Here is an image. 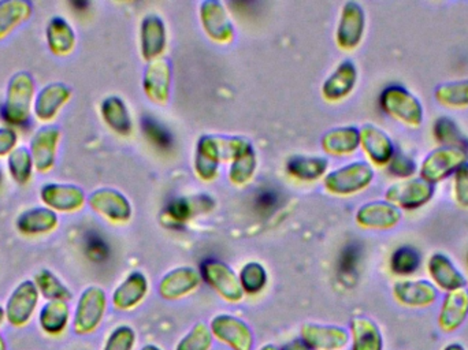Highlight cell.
I'll list each match as a JSON object with an SVG mask.
<instances>
[{
    "mask_svg": "<svg viewBox=\"0 0 468 350\" xmlns=\"http://www.w3.org/2000/svg\"><path fill=\"white\" fill-rule=\"evenodd\" d=\"M36 99V82L32 74L18 71L11 77L5 90L2 114L5 122L14 126L27 125L32 117Z\"/></svg>",
    "mask_w": 468,
    "mask_h": 350,
    "instance_id": "cell-1",
    "label": "cell"
},
{
    "mask_svg": "<svg viewBox=\"0 0 468 350\" xmlns=\"http://www.w3.org/2000/svg\"><path fill=\"white\" fill-rule=\"evenodd\" d=\"M32 3L27 0H3L0 2V40L7 37L16 27L32 16Z\"/></svg>",
    "mask_w": 468,
    "mask_h": 350,
    "instance_id": "cell-22",
    "label": "cell"
},
{
    "mask_svg": "<svg viewBox=\"0 0 468 350\" xmlns=\"http://www.w3.org/2000/svg\"><path fill=\"white\" fill-rule=\"evenodd\" d=\"M434 185L425 179L409 178L393 184L387 190V200L398 207L399 209L414 211L426 206L434 196Z\"/></svg>",
    "mask_w": 468,
    "mask_h": 350,
    "instance_id": "cell-5",
    "label": "cell"
},
{
    "mask_svg": "<svg viewBox=\"0 0 468 350\" xmlns=\"http://www.w3.org/2000/svg\"><path fill=\"white\" fill-rule=\"evenodd\" d=\"M104 120L110 126L120 133H125L129 129V121L125 109L117 98H110L101 106Z\"/></svg>",
    "mask_w": 468,
    "mask_h": 350,
    "instance_id": "cell-34",
    "label": "cell"
},
{
    "mask_svg": "<svg viewBox=\"0 0 468 350\" xmlns=\"http://www.w3.org/2000/svg\"><path fill=\"white\" fill-rule=\"evenodd\" d=\"M214 337L205 323L195 324L194 329L178 341L175 350H211Z\"/></svg>",
    "mask_w": 468,
    "mask_h": 350,
    "instance_id": "cell-33",
    "label": "cell"
},
{
    "mask_svg": "<svg viewBox=\"0 0 468 350\" xmlns=\"http://www.w3.org/2000/svg\"><path fill=\"white\" fill-rule=\"evenodd\" d=\"M468 162L467 151L461 148L439 147L431 151L420 164V178L434 185L455 175L459 167Z\"/></svg>",
    "mask_w": 468,
    "mask_h": 350,
    "instance_id": "cell-4",
    "label": "cell"
},
{
    "mask_svg": "<svg viewBox=\"0 0 468 350\" xmlns=\"http://www.w3.org/2000/svg\"><path fill=\"white\" fill-rule=\"evenodd\" d=\"M142 350H162V349L156 345H145V346H143Z\"/></svg>",
    "mask_w": 468,
    "mask_h": 350,
    "instance_id": "cell-50",
    "label": "cell"
},
{
    "mask_svg": "<svg viewBox=\"0 0 468 350\" xmlns=\"http://www.w3.org/2000/svg\"><path fill=\"white\" fill-rule=\"evenodd\" d=\"M357 220L365 228L389 230L400 223L401 211L389 201H377L363 207L357 214Z\"/></svg>",
    "mask_w": 468,
    "mask_h": 350,
    "instance_id": "cell-17",
    "label": "cell"
},
{
    "mask_svg": "<svg viewBox=\"0 0 468 350\" xmlns=\"http://www.w3.org/2000/svg\"><path fill=\"white\" fill-rule=\"evenodd\" d=\"M199 285V275L191 269H180L170 272L161 282V296L167 300L180 299L191 293Z\"/></svg>",
    "mask_w": 468,
    "mask_h": 350,
    "instance_id": "cell-23",
    "label": "cell"
},
{
    "mask_svg": "<svg viewBox=\"0 0 468 350\" xmlns=\"http://www.w3.org/2000/svg\"><path fill=\"white\" fill-rule=\"evenodd\" d=\"M453 198L461 208L468 209V162L453 175Z\"/></svg>",
    "mask_w": 468,
    "mask_h": 350,
    "instance_id": "cell-39",
    "label": "cell"
},
{
    "mask_svg": "<svg viewBox=\"0 0 468 350\" xmlns=\"http://www.w3.org/2000/svg\"><path fill=\"white\" fill-rule=\"evenodd\" d=\"M203 277L228 302H237L242 299L241 286L232 270L225 264L208 261L203 266Z\"/></svg>",
    "mask_w": 468,
    "mask_h": 350,
    "instance_id": "cell-16",
    "label": "cell"
},
{
    "mask_svg": "<svg viewBox=\"0 0 468 350\" xmlns=\"http://www.w3.org/2000/svg\"><path fill=\"white\" fill-rule=\"evenodd\" d=\"M434 98L447 109H468V80L439 85L434 90Z\"/></svg>",
    "mask_w": 468,
    "mask_h": 350,
    "instance_id": "cell-29",
    "label": "cell"
},
{
    "mask_svg": "<svg viewBox=\"0 0 468 350\" xmlns=\"http://www.w3.org/2000/svg\"><path fill=\"white\" fill-rule=\"evenodd\" d=\"M422 259L420 252L412 247H401L390 259V270L399 277H410L420 270Z\"/></svg>",
    "mask_w": 468,
    "mask_h": 350,
    "instance_id": "cell-32",
    "label": "cell"
},
{
    "mask_svg": "<svg viewBox=\"0 0 468 350\" xmlns=\"http://www.w3.org/2000/svg\"><path fill=\"white\" fill-rule=\"evenodd\" d=\"M144 129L145 133L148 134V137H150L151 142H153L154 144L158 145V147L165 148V150L172 147V137H170L169 132H167L166 129L162 128V126L159 125V123H156L155 121L147 118V120L144 121Z\"/></svg>",
    "mask_w": 468,
    "mask_h": 350,
    "instance_id": "cell-41",
    "label": "cell"
},
{
    "mask_svg": "<svg viewBox=\"0 0 468 350\" xmlns=\"http://www.w3.org/2000/svg\"><path fill=\"white\" fill-rule=\"evenodd\" d=\"M5 310H3L2 307H0V324H2V322L5 321Z\"/></svg>",
    "mask_w": 468,
    "mask_h": 350,
    "instance_id": "cell-51",
    "label": "cell"
},
{
    "mask_svg": "<svg viewBox=\"0 0 468 350\" xmlns=\"http://www.w3.org/2000/svg\"><path fill=\"white\" fill-rule=\"evenodd\" d=\"M90 206L99 214L110 219H123L128 214V206L122 196L112 190H98L90 197Z\"/></svg>",
    "mask_w": 468,
    "mask_h": 350,
    "instance_id": "cell-27",
    "label": "cell"
},
{
    "mask_svg": "<svg viewBox=\"0 0 468 350\" xmlns=\"http://www.w3.org/2000/svg\"><path fill=\"white\" fill-rule=\"evenodd\" d=\"M433 136L440 147L461 148L468 153V139L452 118L440 117L436 120Z\"/></svg>",
    "mask_w": 468,
    "mask_h": 350,
    "instance_id": "cell-28",
    "label": "cell"
},
{
    "mask_svg": "<svg viewBox=\"0 0 468 350\" xmlns=\"http://www.w3.org/2000/svg\"><path fill=\"white\" fill-rule=\"evenodd\" d=\"M36 288L38 293L48 300V302H66L71 300V292L69 291L68 286L49 270H40L36 274L35 281Z\"/></svg>",
    "mask_w": 468,
    "mask_h": 350,
    "instance_id": "cell-30",
    "label": "cell"
},
{
    "mask_svg": "<svg viewBox=\"0 0 468 350\" xmlns=\"http://www.w3.org/2000/svg\"><path fill=\"white\" fill-rule=\"evenodd\" d=\"M355 81H356V70L351 63H346L333 77L332 81L329 82L333 98H341V96H346V93L351 92Z\"/></svg>",
    "mask_w": 468,
    "mask_h": 350,
    "instance_id": "cell-35",
    "label": "cell"
},
{
    "mask_svg": "<svg viewBox=\"0 0 468 350\" xmlns=\"http://www.w3.org/2000/svg\"><path fill=\"white\" fill-rule=\"evenodd\" d=\"M18 134L14 129L0 128V158L10 155L16 148Z\"/></svg>",
    "mask_w": 468,
    "mask_h": 350,
    "instance_id": "cell-44",
    "label": "cell"
},
{
    "mask_svg": "<svg viewBox=\"0 0 468 350\" xmlns=\"http://www.w3.org/2000/svg\"><path fill=\"white\" fill-rule=\"evenodd\" d=\"M381 107L388 115L409 128H420L425 120L423 104L404 87H388L381 95Z\"/></svg>",
    "mask_w": 468,
    "mask_h": 350,
    "instance_id": "cell-2",
    "label": "cell"
},
{
    "mask_svg": "<svg viewBox=\"0 0 468 350\" xmlns=\"http://www.w3.org/2000/svg\"><path fill=\"white\" fill-rule=\"evenodd\" d=\"M46 40L55 57H68L76 48V33L62 16L49 19L46 27Z\"/></svg>",
    "mask_w": 468,
    "mask_h": 350,
    "instance_id": "cell-18",
    "label": "cell"
},
{
    "mask_svg": "<svg viewBox=\"0 0 468 350\" xmlns=\"http://www.w3.org/2000/svg\"><path fill=\"white\" fill-rule=\"evenodd\" d=\"M278 201H280V196L275 190H261L255 198L256 209L263 215L271 214L272 211L277 209Z\"/></svg>",
    "mask_w": 468,
    "mask_h": 350,
    "instance_id": "cell-42",
    "label": "cell"
},
{
    "mask_svg": "<svg viewBox=\"0 0 468 350\" xmlns=\"http://www.w3.org/2000/svg\"><path fill=\"white\" fill-rule=\"evenodd\" d=\"M441 350H467V349L464 348V346L462 345V344L451 343V344H448V345H445L444 348H442Z\"/></svg>",
    "mask_w": 468,
    "mask_h": 350,
    "instance_id": "cell-47",
    "label": "cell"
},
{
    "mask_svg": "<svg viewBox=\"0 0 468 350\" xmlns=\"http://www.w3.org/2000/svg\"><path fill=\"white\" fill-rule=\"evenodd\" d=\"M38 297L40 293L33 281L19 283L5 302V315L8 323L16 329L27 326L37 307Z\"/></svg>",
    "mask_w": 468,
    "mask_h": 350,
    "instance_id": "cell-6",
    "label": "cell"
},
{
    "mask_svg": "<svg viewBox=\"0 0 468 350\" xmlns=\"http://www.w3.org/2000/svg\"><path fill=\"white\" fill-rule=\"evenodd\" d=\"M87 241V255L90 256V260L96 261V263H101V261L109 258L110 250L104 239L93 234Z\"/></svg>",
    "mask_w": 468,
    "mask_h": 350,
    "instance_id": "cell-43",
    "label": "cell"
},
{
    "mask_svg": "<svg viewBox=\"0 0 468 350\" xmlns=\"http://www.w3.org/2000/svg\"><path fill=\"white\" fill-rule=\"evenodd\" d=\"M169 212L176 220H186L189 215L188 204L184 200L173 201V203L170 204Z\"/></svg>",
    "mask_w": 468,
    "mask_h": 350,
    "instance_id": "cell-45",
    "label": "cell"
},
{
    "mask_svg": "<svg viewBox=\"0 0 468 350\" xmlns=\"http://www.w3.org/2000/svg\"><path fill=\"white\" fill-rule=\"evenodd\" d=\"M285 350H310L302 341H296V343H292L291 345L286 346Z\"/></svg>",
    "mask_w": 468,
    "mask_h": 350,
    "instance_id": "cell-46",
    "label": "cell"
},
{
    "mask_svg": "<svg viewBox=\"0 0 468 350\" xmlns=\"http://www.w3.org/2000/svg\"><path fill=\"white\" fill-rule=\"evenodd\" d=\"M393 296L407 308H429L436 304L440 292L431 281L404 280L393 286Z\"/></svg>",
    "mask_w": 468,
    "mask_h": 350,
    "instance_id": "cell-9",
    "label": "cell"
},
{
    "mask_svg": "<svg viewBox=\"0 0 468 350\" xmlns=\"http://www.w3.org/2000/svg\"><path fill=\"white\" fill-rule=\"evenodd\" d=\"M148 291V282L144 275L133 272L129 275L112 294V305L120 311H131L144 299Z\"/></svg>",
    "mask_w": 468,
    "mask_h": 350,
    "instance_id": "cell-21",
    "label": "cell"
},
{
    "mask_svg": "<svg viewBox=\"0 0 468 350\" xmlns=\"http://www.w3.org/2000/svg\"><path fill=\"white\" fill-rule=\"evenodd\" d=\"M59 217L47 207H35L22 212L16 220V228L24 236H44L57 230Z\"/></svg>",
    "mask_w": 468,
    "mask_h": 350,
    "instance_id": "cell-15",
    "label": "cell"
},
{
    "mask_svg": "<svg viewBox=\"0 0 468 350\" xmlns=\"http://www.w3.org/2000/svg\"><path fill=\"white\" fill-rule=\"evenodd\" d=\"M40 198L47 208L54 212L80 211L85 204V195L76 185L46 184L40 189Z\"/></svg>",
    "mask_w": 468,
    "mask_h": 350,
    "instance_id": "cell-11",
    "label": "cell"
},
{
    "mask_svg": "<svg viewBox=\"0 0 468 350\" xmlns=\"http://www.w3.org/2000/svg\"><path fill=\"white\" fill-rule=\"evenodd\" d=\"M0 350H7V344H5V337L0 333Z\"/></svg>",
    "mask_w": 468,
    "mask_h": 350,
    "instance_id": "cell-48",
    "label": "cell"
},
{
    "mask_svg": "<svg viewBox=\"0 0 468 350\" xmlns=\"http://www.w3.org/2000/svg\"><path fill=\"white\" fill-rule=\"evenodd\" d=\"M0 181H2V172H0Z\"/></svg>",
    "mask_w": 468,
    "mask_h": 350,
    "instance_id": "cell-52",
    "label": "cell"
},
{
    "mask_svg": "<svg viewBox=\"0 0 468 350\" xmlns=\"http://www.w3.org/2000/svg\"><path fill=\"white\" fill-rule=\"evenodd\" d=\"M106 308V293L101 288L90 286L85 289L77 302L73 332L77 335H90L95 333L103 322Z\"/></svg>",
    "mask_w": 468,
    "mask_h": 350,
    "instance_id": "cell-3",
    "label": "cell"
},
{
    "mask_svg": "<svg viewBox=\"0 0 468 350\" xmlns=\"http://www.w3.org/2000/svg\"><path fill=\"white\" fill-rule=\"evenodd\" d=\"M360 256H362V248L357 242L346 245L341 253L340 260H338L340 274L346 278L354 277L356 274L357 266H359Z\"/></svg>",
    "mask_w": 468,
    "mask_h": 350,
    "instance_id": "cell-38",
    "label": "cell"
},
{
    "mask_svg": "<svg viewBox=\"0 0 468 350\" xmlns=\"http://www.w3.org/2000/svg\"><path fill=\"white\" fill-rule=\"evenodd\" d=\"M71 98V90L62 82H52L38 90L33 104V114L40 122L48 123L57 118Z\"/></svg>",
    "mask_w": 468,
    "mask_h": 350,
    "instance_id": "cell-14",
    "label": "cell"
},
{
    "mask_svg": "<svg viewBox=\"0 0 468 350\" xmlns=\"http://www.w3.org/2000/svg\"><path fill=\"white\" fill-rule=\"evenodd\" d=\"M70 321V310L66 302H48L38 313V324L48 335H59L65 332Z\"/></svg>",
    "mask_w": 468,
    "mask_h": 350,
    "instance_id": "cell-24",
    "label": "cell"
},
{
    "mask_svg": "<svg viewBox=\"0 0 468 350\" xmlns=\"http://www.w3.org/2000/svg\"><path fill=\"white\" fill-rule=\"evenodd\" d=\"M428 272L431 283L447 293L467 286L466 277L444 253L436 252L429 258Z\"/></svg>",
    "mask_w": 468,
    "mask_h": 350,
    "instance_id": "cell-12",
    "label": "cell"
},
{
    "mask_svg": "<svg viewBox=\"0 0 468 350\" xmlns=\"http://www.w3.org/2000/svg\"><path fill=\"white\" fill-rule=\"evenodd\" d=\"M468 318V289L451 292L442 300L440 307L437 324L445 334L458 332Z\"/></svg>",
    "mask_w": 468,
    "mask_h": 350,
    "instance_id": "cell-13",
    "label": "cell"
},
{
    "mask_svg": "<svg viewBox=\"0 0 468 350\" xmlns=\"http://www.w3.org/2000/svg\"><path fill=\"white\" fill-rule=\"evenodd\" d=\"M363 30H365V14L362 7L355 3H349L344 13L340 29V40L343 46L349 48L356 47L362 40Z\"/></svg>",
    "mask_w": 468,
    "mask_h": 350,
    "instance_id": "cell-25",
    "label": "cell"
},
{
    "mask_svg": "<svg viewBox=\"0 0 468 350\" xmlns=\"http://www.w3.org/2000/svg\"><path fill=\"white\" fill-rule=\"evenodd\" d=\"M335 184L340 192H357L365 189L373 181L374 173L366 164H354L335 175Z\"/></svg>",
    "mask_w": 468,
    "mask_h": 350,
    "instance_id": "cell-26",
    "label": "cell"
},
{
    "mask_svg": "<svg viewBox=\"0 0 468 350\" xmlns=\"http://www.w3.org/2000/svg\"><path fill=\"white\" fill-rule=\"evenodd\" d=\"M59 140L60 129L54 125L43 126L33 134L29 151L38 175H46L54 169Z\"/></svg>",
    "mask_w": 468,
    "mask_h": 350,
    "instance_id": "cell-8",
    "label": "cell"
},
{
    "mask_svg": "<svg viewBox=\"0 0 468 350\" xmlns=\"http://www.w3.org/2000/svg\"><path fill=\"white\" fill-rule=\"evenodd\" d=\"M389 170L392 175L400 176V178H411L417 173V164L414 159L403 155V154H395L389 164Z\"/></svg>",
    "mask_w": 468,
    "mask_h": 350,
    "instance_id": "cell-40",
    "label": "cell"
},
{
    "mask_svg": "<svg viewBox=\"0 0 468 350\" xmlns=\"http://www.w3.org/2000/svg\"><path fill=\"white\" fill-rule=\"evenodd\" d=\"M363 147L371 161L378 166H387L395 156V145L390 137L376 126H366L362 133Z\"/></svg>",
    "mask_w": 468,
    "mask_h": 350,
    "instance_id": "cell-20",
    "label": "cell"
},
{
    "mask_svg": "<svg viewBox=\"0 0 468 350\" xmlns=\"http://www.w3.org/2000/svg\"><path fill=\"white\" fill-rule=\"evenodd\" d=\"M210 330L216 340L232 350H253L255 346L252 330L236 316H217L211 322Z\"/></svg>",
    "mask_w": 468,
    "mask_h": 350,
    "instance_id": "cell-7",
    "label": "cell"
},
{
    "mask_svg": "<svg viewBox=\"0 0 468 350\" xmlns=\"http://www.w3.org/2000/svg\"><path fill=\"white\" fill-rule=\"evenodd\" d=\"M8 172L11 178L18 185H27L32 179L33 164L32 155L29 148L16 147L7 158Z\"/></svg>",
    "mask_w": 468,
    "mask_h": 350,
    "instance_id": "cell-31",
    "label": "cell"
},
{
    "mask_svg": "<svg viewBox=\"0 0 468 350\" xmlns=\"http://www.w3.org/2000/svg\"><path fill=\"white\" fill-rule=\"evenodd\" d=\"M134 346H136L134 330L129 326H120L110 333L103 350H133Z\"/></svg>",
    "mask_w": 468,
    "mask_h": 350,
    "instance_id": "cell-37",
    "label": "cell"
},
{
    "mask_svg": "<svg viewBox=\"0 0 468 350\" xmlns=\"http://www.w3.org/2000/svg\"><path fill=\"white\" fill-rule=\"evenodd\" d=\"M300 338L310 350H344L351 343V335L343 327L304 324Z\"/></svg>",
    "mask_w": 468,
    "mask_h": 350,
    "instance_id": "cell-10",
    "label": "cell"
},
{
    "mask_svg": "<svg viewBox=\"0 0 468 350\" xmlns=\"http://www.w3.org/2000/svg\"><path fill=\"white\" fill-rule=\"evenodd\" d=\"M267 282L266 271L258 263H250L245 266L241 271V285L247 293H258L264 288Z\"/></svg>",
    "mask_w": 468,
    "mask_h": 350,
    "instance_id": "cell-36",
    "label": "cell"
},
{
    "mask_svg": "<svg viewBox=\"0 0 468 350\" xmlns=\"http://www.w3.org/2000/svg\"><path fill=\"white\" fill-rule=\"evenodd\" d=\"M259 350H280L277 348V346L272 345V344H267V345L261 346Z\"/></svg>",
    "mask_w": 468,
    "mask_h": 350,
    "instance_id": "cell-49",
    "label": "cell"
},
{
    "mask_svg": "<svg viewBox=\"0 0 468 350\" xmlns=\"http://www.w3.org/2000/svg\"><path fill=\"white\" fill-rule=\"evenodd\" d=\"M351 350H384V335L376 322L357 316L351 322Z\"/></svg>",
    "mask_w": 468,
    "mask_h": 350,
    "instance_id": "cell-19",
    "label": "cell"
}]
</instances>
